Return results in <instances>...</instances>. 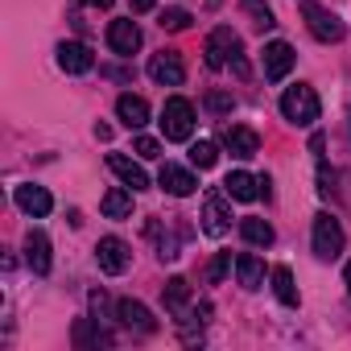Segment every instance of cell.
Listing matches in <instances>:
<instances>
[{"label": "cell", "instance_id": "6da1fadb", "mask_svg": "<svg viewBox=\"0 0 351 351\" xmlns=\"http://www.w3.org/2000/svg\"><path fill=\"white\" fill-rule=\"evenodd\" d=\"M207 66H211V71H223V66H232L240 79L248 75L244 50H240V38L232 34V25H219V29H211V38H207Z\"/></svg>", "mask_w": 351, "mask_h": 351}, {"label": "cell", "instance_id": "7a4b0ae2", "mask_svg": "<svg viewBox=\"0 0 351 351\" xmlns=\"http://www.w3.org/2000/svg\"><path fill=\"white\" fill-rule=\"evenodd\" d=\"M281 116H285L289 124H298V128H310V124L322 116L318 91H314V87H306V83L285 87V95H281Z\"/></svg>", "mask_w": 351, "mask_h": 351}, {"label": "cell", "instance_id": "3957f363", "mask_svg": "<svg viewBox=\"0 0 351 351\" xmlns=\"http://www.w3.org/2000/svg\"><path fill=\"white\" fill-rule=\"evenodd\" d=\"M195 132V104L182 95H169L161 108V136L165 141H191Z\"/></svg>", "mask_w": 351, "mask_h": 351}, {"label": "cell", "instance_id": "277c9868", "mask_svg": "<svg viewBox=\"0 0 351 351\" xmlns=\"http://www.w3.org/2000/svg\"><path fill=\"white\" fill-rule=\"evenodd\" d=\"M339 252H343V223L330 211H318L314 215V256L318 261H335Z\"/></svg>", "mask_w": 351, "mask_h": 351}, {"label": "cell", "instance_id": "5b68a950", "mask_svg": "<svg viewBox=\"0 0 351 351\" xmlns=\"http://www.w3.org/2000/svg\"><path fill=\"white\" fill-rule=\"evenodd\" d=\"M302 17H306V25H310V34L318 38V42H343V34H347V25L330 13V9H322V5H302Z\"/></svg>", "mask_w": 351, "mask_h": 351}, {"label": "cell", "instance_id": "8992f818", "mask_svg": "<svg viewBox=\"0 0 351 351\" xmlns=\"http://www.w3.org/2000/svg\"><path fill=\"white\" fill-rule=\"evenodd\" d=\"M95 261H99V269H104L108 277H120V273H128V265H132V248H128L120 236H104V240L95 244Z\"/></svg>", "mask_w": 351, "mask_h": 351}, {"label": "cell", "instance_id": "52a82bcc", "mask_svg": "<svg viewBox=\"0 0 351 351\" xmlns=\"http://www.w3.org/2000/svg\"><path fill=\"white\" fill-rule=\"evenodd\" d=\"M149 79L161 83V87H182L186 79V66H182V54L178 50H161L149 58Z\"/></svg>", "mask_w": 351, "mask_h": 351}, {"label": "cell", "instance_id": "ba28073f", "mask_svg": "<svg viewBox=\"0 0 351 351\" xmlns=\"http://www.w3.org/2000/svg\"><path fill=\"white\" fill-rule=\"evenodd\" d=\"M108 46H112V54H120V58L136 54V50H141V29H136V21H132V17L112 21V25H108Z\"/></svg>", "mask_w": 351, "mask_h": 351}, {"label": "cell", "instance_id": "9c48e42d", "mask_svg": "<svg viewBox=\"0 0 351 351\" xmlns=\"http://www.w3.org/2000/svg\"><path fill=\"white\" fill-rule=\"evenodd\" d=\"M293 62H298V54H293L289 42H269L265 46V79L269 83H281L293 71Z\"/></svg>", "mask_w": 351, "mask_h": 351}, {"label": "cell", "instance_id": "30bf717a", "mask_svg": "<svg viewBox=\"0 0 351 351\" xmlns=\"http://www.w3.org/2000/svg\"><path fill=\"white\" fill-rule=\"evenodd\" d=\"M116 318H120L128 330H136V335H153V330H157V318L149 314V306H145V302H132V298H120V302H116Z\"/></svg>", "mask_w": 351, "mask_h": 351}, {"label": "cell", "instance_id": "8fae6325", "mask_svg": "<svg viewBox=\"0 0 351 351\" xmlns=\"http://www.w3.org/2000/svg\"><path fill=\"white\" fill-rule=\"evenodd\" d=\"M157 186L165 191V195H173V199H186V195H195V173L191 169H182V165H173V161H165L161 165V173H157Z\"/></svg>", "mask_w": 351, "mask_h": 351}, {"label": "cell", "instance_id": "7c38bea8", "mask_svg": "<svg viewBox=\"0 0 351 351\" xmlns=\"http://www.w3.org/2000/svg\"><path fill=\"white\" fill-rule=\"evenodd\" d=\"M223 149L244 161V157H256V153H261V136H256L248 124H228V128H223Z\"/></svg>", "mask_w": 351, "mask_h": 351}, {"label": "cell", "instance_id": "4fadbf2b", "mask_svg": "<svg viewBox=\"0 0 351 351\" xmlns=\"http://www.w3.org/2000/svg\"><path fill=\"white\" fill-rule=\"evenodd\" d=\"M232 228V211H228V199L219 195V191H211L207 199H203V232L207 236H223Z\"/></svg>", "mask_w": 351, "mask_h": 351}, {"label": "cell", "instance_id": "5bb4252c", "mask_svg": "<svg viewBox=\"0 0 351 351\" xmlns=\"http://www.w3.org/2000/svg\"><path fill=\"white\" fill-rule=\"evenodd\" d=\"M108 169L116 173V178H120L128 191H149V173H145L132 157H124V153H108Z\"/></svg>", "mask_w": 351, "mask_h": 351}, {"label": "cell", "instance_id": "9a60e30c", "mask_svg": "<svg viewBox=\"0 0 351 351\" xmlns=\"http://www.w3.org/2000/svg\"><path fill=\"white\" fill-rule=\"evenodd\" d=\"M58 66H62L66 75H87V71L95 66V54H91L83 42H62V46H58Z\"/></svg>", "mask_w": 351, "mask_h": 351}, {"label": "cell", "instance_id": "2e32d148", "mask_svg": "<svg viewBox=\"0 0 351 351\" xmlns=\"http://www.w3.org/2000/svg\"><path fill=\"white\" fill-rule=\"evenodd\" d=\"M13 199H17V207H21L25 215H34V219H46V215L54 211V199H50V191H42V186H17Z\"/></svg>", "mask_w": 351, "mask_h": 351}, {"label": "cell", "instance_id": "e0dca14e", "mask_svg": "<svg viewBox=\"0 0 351 351\" xmlns=\"http://www.w3.org/2000/svg\"><path fill=\"white\" fill-rule=\"evenodd\" d=\"M25 265L34 269V273H50V240H46V232L42 228H29L25 232Z\"/></svg>", "mask_w": 351, "mask_h": 351}, {"label": "cell", "instance_id": "ac0fdd59", "mask_svg": "<svg viewBox=\"0 0 351 351\" xmlns=\"http://www.w3.org/2000/svg\"><path fill=\"white\" fill-rule=\"evenodd\" d=\"M223 195L240 199V203H252V199H261V178H252V173H244V169H232L223 178Z\"/></svg>", "mask_w": 351, "mask_h": 351}, {"label": "cell", "instance_id": "d6986e66", "mask_svg": "<svg viewBox=\"0 0 351 351\" xmlns=\"http://www.w3.org/2000/svg\"><path fill=\"white\" fill-rule=\"evenodd\" d=\"M116 116H120L124 128H145L149 124V104L141 95H120L116 99Z\"/></svg>", "mask_w": 351, "mask_h": 351}, {"label": "cell", "instance_id": "ffe728a7", "mask_svg": "<svg viewBox=\"0 0 351 351\" xmlns=\"http://www.w3.org/2000/svg\"><path fill=\"white\" fill-rule=\"evenodd\" d=\"M236 273H240V285H244V289H261V281H265V261H261L256 252H240V256H236Z\"/></svg>", "mask_w": 351, "mask_h": 351}, {"label": "cell", "instance_id": "44dd1931", "mask_svg": "<svg viewBox=\"0 0 351 351\" xmlns=\"http://www.w3.org/2000/svg\"><path fill=\"white\" fill-rule=\"evenodd\" d=\"M240 236H244L248 244H256V248H269V244L277 240L273 223H269V219H256V215H248V219L240 223Z\"/></svg>", "mask_w": 351, "mask_h": 351}, {"label": "cell", "instance_id": "7402d4cb", "mask_svg": "<svg viewBox=\"0 0 351 351\" xmlns=\"http://www.w3.org/2000/svg\"><path fill=\"white\" fill-rule=\"evenodd\" d=\"M99 207H104V215H108V219H128V215H132V195H128L124 186H112V191L104 195V203H99Z\"/></svg>", "mask_w": 351, "mask_h": 351}, {"label": "cell", "instance_id": "603a6c76", "mask_svg": "<svg viewBox=\"0 0 351 351\" xmlns=\"http://www.w3.org/2000/svg\"><path fill=\"white\" fill-rule=\"evenodd\" d=\"M273 293L281 298V306H298V285H293V273L285 265L273 269Z\"/></svg>", "mask_w": 351, "mask_h": 351}, {"label": "cell", "instance_id": "cb8c5ba5", "mask_svg": "<svg viewBox=\"0 0 351 351\" xmlns=\"http://www.w3.org/2000/svg\"><path fill=\"white\" fill-rule=\"evenodd\" d=\"M161 298H165L169 310H182V306L191 302V281H186V277H169L165 289H161Z\"/></svg>", "mask_w": 351, "mask_h": 351}, {"label": "cell", "instance_id": "d4e9b609", "mask_svg": "<svg viewBox=\"0 0 351 351\" xmlns=\"http://www.w3.org/2000/svg\"><path fill=\"white\" fill-rule=\"evenodd\" d=\"M104 343H108V335L99 326H91V318L75 322V347H104Z\"/></svg>", "mask_w": 351, "mask_h": 351}, {"label": "cell", "instance_id": "484cf974", "mask_svg": "<svg viewBox=\"0 0 351 351\" xmlns=\"http://www.w3.org/2000/svg\"><path fill=\"white\" fill-rule=\"evenodd\" d=\"M215 157H219L215 141H195V145H191V165H199V169H211V165H215Z\"/></svg>", "mask_w": 351, "mask_h": 351}, {"label": "cell", "instance_id": "4316f807", "mask_svg": "<svg viewBox=\"0 0 351 351\" xmlns=\"http://www.w3.org/2000/svg\"><path fill=\"white\" fill-rule=\"evenodd\" d=\"M240 9H244L261 29H273V25H277V21H273V9L265 5V0H240Z\"/></svg>", "mask_w": 351, "mask_h": 351}, {"label": "cell", "instance_id": "83f0119b", "mask_svg": "<svg viewBox=\"0 0 351 351\" xmlns=\"http://www.w3.org/2000/svg\"><path fill=\"white\" fill-rule=\"evenodd\" d=\"M228 269H232V252H219V256L207 265V281H211V285H219V281L228 277Z\"/></svg>", "mask_w": 351, "mask_h": 351}, {"label": "cell", "instance_id": "f1b7e54d", "mask_svg": "<svg viewBox=\"0 0 351 351\" xmlns=\"http://www.w3.org/2000/svg\"><path fill=\"white\" fill-rule=\"evenodd\" d=\"M191 21H195V17H191L186 9H165V13H161V29H186Z\"/></svg>", "mask_w": 351, "mask_h": 351}, {"label": "cell", "instance_id": "f546056e", "mask_svg": "<svg viewBox=\"0 0 351 351\" xmlns=\"http://www.w3.org/2000/svg\"><path fill=\"white\" fill-rule=\"evenodd\" d=\"M132 149H136L141 157H149V161H153V157H161V145H157L153 136H136V141H132Z\"/></svg>", "mask_w": 351, "mask_h": 351}, {"label": "cell", "instance_id": "4dcf8cb0", "mask_svg": "<svg viewBox=\"0 0 351 351\" xmlns=\"http://www.w3.org/2000/svg\"><path fill=\"white\" fill-rule=\"evenodd\" d=\"M232 104H236V99H232L228 91H211V95H207V108H211V112H232Z\"/></svg>", "mask_w": 351, "mask_h": 351}, {"label": "cell", "instance_id": "1f68e13d", "mask_svg": "<svg viewBox=\"0 0 351 351\" xmlns=\"http://www.w3.org/2000/svg\"><path fill=\"white\" fill-rule=\"evenodd\" d=\"M128 5H132V13H149V9L157 5V0H128Z\"/></svg>", "mask_w": 351, "mask_h": 351}, {"label": "cell", "instance_id": "d6a6232c", "mask_svg": "<svg viewBox=\"0 0 351 351\" xmlns=\"http://www.w3.org/2000/svg\"><path fill=\"white\" fill-rule=\"evenodd\" d=\"M343 281H347V298H351V261H347V273H343Z\"/></svg>", "mask_w": 351, "mask_h": 351}, {"label": "cell", "instance_id": "836d02e7", "mask_svg": "<svg viewBox=\"0 0 351 351\" xmlns=\"http://www.w3.org/2000/svg\"><path fill=\"white\" fill-rule=\"evenodd\" d=\"M87 5H95V9H108V5H112V0H87Z\"/></svg>", "mask_w": 351, "mask_h": 351}]
</instances>
